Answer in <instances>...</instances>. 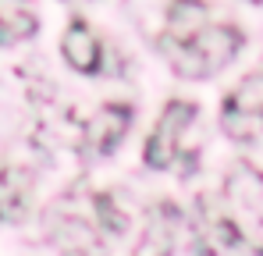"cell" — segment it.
Returning a JSON list of instances; mask_svg holds the SVG:
<instances>
[{"instance_id":"obj_1","label":"cell","mask_w":263,"mask_h":256,"mask_svg":"<svg viewBox=\"0 0 263 256\" xmlns=\"http://www.w3.org/2000/svg\"><path fill=\"white\" fill-rule=\"evenodd\" d=\"M160 46L181 79H210L242 50V32L235 25H203L189 40H160Z\"/></svg>"},{"instance_id":"obj_9","label":"cell","mask_w":263,"mask_h":256,"mask_svg":"<svg viewBox=\"0 0 263 256\" xmlns=\"http://www.w3.org/2000/svg\"><path fill=\"white\" fill-rule=\"evenodd\" d=\"M92 210H96V221H100V231H103V235H125L128 221H125V213L118 210V203H114L107 192H100V196L92 199Z\"/></svg>"},{"instance_id":"obj_10","label":"cell","mask_w":263,"mask_h":256,"mask_svg":"<svg viewBox=\"0 0 263 256\" xmlns=\"http://www.w3.org/2000/svg\"><path fill=\"white\" fill-rule=\"evenodd\" d=\"M256 4H263V0H256Z\"/></svg>"},{"instance_id":"obj_2","label":"cell","mask_w":263,"mask_h":256,"mask_svg":"<svg viewBox=\"0 0 263 256\" xmlns=\"http://www.w3.org/2000/svg\"><path fill=\"white\" fill-rule=\"evenodd\" d=\"M224 132L238 142H253L263 135V71L242 79L238 89L224 100Z\"/></svg>"},{"instance_id":"obj_6","label":"cell","mask_w":263,"mask_h":256,"mask_svg":"<svg viewBox=\"0 0 263 256\" xmlns=\"http://www.w3.org/2000/svg\"><path fill=\"white\" fill-rule=\"evenodd\" d=\"M32 199V178L18 168L0 171V221H22Z\"/></svg>"},{"instance_id":"obj_5","label":"cell","mask_w":263,"mask_h":256,"mask_svg":"<svg viewBox=\"0 0 263 256\" xmlns=\"http://www.w3.org/2000/svg\"><path fill=\"white\" fill-rule=\"evenodd\" d=\"M61 53L82 75L100 71V43H96V36H92V29H89L86 22H71L68 25V32L61 40Z\"/></svg>"},{"instance_id":"obj_4","label":"cell","mask_w":263,"mask_h":256,"mask_svg":"<svg viewBox=\"0 0 263 256\" xmlns=\"http://www.w3.org/2000/svg\"><path fill=\"white\" fill-rule=\"evenodd\" d=\"M132 128V107L128 103H107L96 111V118L86 125V142L96 150V153H110L125 132Z\"/></svg>"},{"instance_id":"obj_7","label":"cell","mask_w":263,"mask_h":256,"mask_svg":"<svg viewBox=\"0 0 263 256\" xmlns=\"http://www.w3.org/2000/svg\"><path fill=\"white\" fill-rule=\"evenodd\" d=\"M206 25V0H171L167 7V36L164 40H189Z\"/></svg>"},{"instance_id":"obj_3","label":"cell","mask_w":263,"mask_h":256,"mask_svg":"<svg viewBox=\"0 0 263 256\" xmlns=\"http://www.w3.org/2000/svg\"><path fill=\"white\" fill-rule=\"evenodd\" d=\"M196 121V103H185V100H171L160 114V121L153 128V135L146 139V150H142V160L153 171H164L175 164L178 157V142H181V132Z\"/></svg>"},{"instance_id":"obj_8","label":"cell","mask_w":263,"mask_h":256,"mask_svg":"<svg viewBox=\"0 0 263 256\" xmlns=\"http://www.w3.org/2000/svg\"><path fill=\"white\" fill-rule=\"evenodd\" d=\"M36 32L32 0H0V43H18Z\"/></svg>"}]
</instances>
